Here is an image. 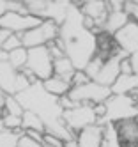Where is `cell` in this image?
<instances>
[{
    "label": "cell",
    "mask_w": 138,
    "mask_h": 147,
    "mask_svg": "<svg viewBox=\"0 0 138 147\" xmlns=\"http://www.w3.org/2000/svg\"><path fill=\"white\" fill-rule=\"evenodd\" d=\"M16 98L25 110H30L41 117V121L46 126V133L59 136L64 142L76 138L64 122V110L59 105V98L46 92L42 87V82L30 85L27 90L16 94Z\"/></svg>",
    "instance_id": "1"
},
{
    "label": "cell",
    "mask_w": 138,
    "mask_h": 147,
    "mask_svg": "<svg viewBox=\"0 0 138 147\" xmlns=\"http://www.w3.org/2000/svg\"><path fill=\"white\" fill-rule=\"evenodd\" d=\"M60 39L66 46V57L71 59L76 71H83L98 55V36L83 27L81 9L71 4L67 20L60 27Z\"/></svg>",
    "instance_id": "2"
},
{
    "label": "cell",
    "mask_w": 138,
    "mask_h": 147,
    "mask_svg": "<svg viewBox=\"0 0 138 147\" xmlns=\"http://www.w3.org/2000/svg\"><path fill=\"white\" fill-rule=\"evenodd\" d=\"M106 105V115L98 124L106 126V124H117L126 119H136L138 117V107L129 96H112Z\"/></svg>",
    "instance_id": "3"
},
{
    "label": "cell",
    "mask_w": 138,
    "mask_h": 147,
    "mask_svg": "<svg viewBox=\"0 0 138 147\" xmlns=\"http://www.w3.org/2000/svg\"><path fill=\"white\" fill-rule=\"evenodd\" d=\"M67 96L76 105H101L108 101L113 94L110 87H103L98 82H89L81 87H73Z\"/></svg>",
    "instance_id": "4"
},
{
    "label": "cell",
    "mask_w": 138,
    "mask_h": 147,
    "mask_svg": "<svg viewBox=\"0 0 138 147\" xmlns=\"http://www.w3.org/2000/svg\"><path fill=\"white\" fill-rule=\"evenodd\" d=\"M98 121L99 119L94 112V105H76L71 110H64V122L74 136L81 129L98 124Z\"/></svg>",
    "instance_id": "5"
},
{
    "label": "cell",
    "mask_w": 138,
    "mask_h": 147,
    "mask_svg": "<svg viewBox=\"0 0 138 147\" xmlns=\"http://www.w3.org/2000/svg\"><path fill=\"white\" fill-rule=\"evenodd\" d=\"M27 69L36 75L39 82H46L53 76V57L50 53L48 46H39L28 50Z\"/></svg>",
    "instance_id": "6"
},
{
    "label": "cell",
    "mask_w": 138,
    "mask_h": 147,
    "mask_svg": "<svg viewBox=\"0 0 138 147\" xmlns=\"http://www.w3.org/2000/svg\"><path fill=\"white\" fill-rule=\"evenodd\" d=\"M44 20L30 16V14H21V13H5L0 18V28H5L13 34H25L28 30L39 27Z\"/></svg>",
    "instance_id": "7"
},
{
    "label": "cell",
    "mask_w": 138,
    "mask_h": 147,
    "mask_svg": "<svg viewBox=\"0 0 138 147\" xmlns=\"http://www.w3.org/2000/svg\"><path fill=\"white\" fill-rule=\"evenodd\" d=\"M113 41L120 50L127 51L129 55L135 53L138 50V23L129 22L122 30H119V32L113 36Z\"/></svg>",
    "instance_id": "8"
},
{
    "label": "cell",
    "mask_w": 138,
    "mask_h": 147,
    "mask_svg": "<svg viewBox=\"0 0 138 147\" xmlns=\"http://www.w3.org/2000/svg\"><path fill=\"white\" fill-rule=\"evenodd\" d=\"M115 126V133L119 144L122 147H129V145H138V119H126L113 124Z\"/></svg>",
    "instance_id": "9"
},
{
    "label": "cell",
    "mask_w": 138,
    "mask_h": 147,
    "mask_svg": "<svg viewBox=\"0 0 138 147\" xmlns=\"http://www.w3.org/2000/svg\"><path fill=\"white\" fill-rule=\"evenodd\" d=\"M104 131H106V126H101V124H94L81 129L76 135L78 147H101L104 142Z\"/></svg>",
    "instance_id": "10"
},
{
    "label": "cell",
    "mask_w": 138,
    "mask_h": 147,
    "mask_svg": "<svg viewBox=\"0 0 138 147\" xmlns=\"http://www.w3.org/2000/svg\"><path fill=\"white\" fill-rule=\"evenodd\" d=\"M81 13L83 16H89L92 18L98 28H101L104 32V23L108 20V7H106V2H101V0H89V2H83L81 7Z\"/></svg>",
    "instance_id": "11"
},
{
    "label": "cell",
    "mask_w": 138,
    "mask_h": 147,
    "mask_svg": "<svg viewBox=\"0 0 138 147\" xmlns=\"http://www.w3.org/2000/svg\"><path fill=\"white\" fill-rule=\"evenodd\" d=\"M20 71H16L9 62H0V90L7 96H16V82Z\"/></svg>",
    "instance_id": "12"
},
{
    "label": "cell",
    "mask_w": 138,
    "mask_h": 147,
    "mask_svg": "<svg viewBox=\"0 0 138 147\" xmlns=\"http://www.w3.org/2000/svg\"><path fill=\"white\" fill-rule=\"evenodd\" d=\"M69 9H71V2H48L44 20H51L59 27H62L64 22L67 20Z\"/></svg>",
    "instance_id": "13"
},
{
    "label": "cell",
    "mask_w": 138,
    "mask_h": 147,
    "mask_svg": "<svg viewBox=\"0 0 138 147\" xmlns=\"http://www.w3.org/2000/svg\"><path fill=\"white\" fill-rule=\"evenodd\" d=\"M138 89V76L136 75H120L117 82L112 85L113 96H129V94Z\"/></svg>",
    "instance_id": "14"
},
{
    "label": "cell",
    "mask_w": 138,
    "mask_h": 147,
    "mask_svg": "<svg viewBox=\"0 0 138 147\" xmlns=\"http://www.w3.org/2000/svg\"><path fill=\"white\" fill-rule=\"evenodd\" d=\"M42 87H44L46 92H50L51 96H55V98L67 96V94L71 92V89H73V85L69 82H66L60 76H55V75H53L51 78H48L46 82H42Z\"/></svg>",
    "instance_id": "15"
},
{
    "label": "cell",
    "mask_w": 138,
    "mask_h": 147,
    "mask_svg": "<svg viewBox=\"0 0 138 147\" xmlns=\"http://www.w3.org/2000/svg\"><path fill=\"white\" fill-rule=\"evenodd\" d=\"M129 22H131V18H129V14H127L126 11L110 13L108 14V20H106V23H104V32L113 37L119 30H122Z\"/></svg>",
    "instance_id": "16"
},
{
    "label": "cell",
    "mask_w": 138,
    "mask_h": 147,
    "mask_svg": "<svg viewBox=\"0 0 138 147\" xmlns=\"http://www.w3.org/2000/svg\"><path fill=\"white\" fill-rule=\"evenodd\" d=\"M74 73H76V67H74V64L71 62L69 57H62L59 60H53V75L55 76H60L71 83Z\"/></svg>",
    "instance_id": "17"
},
{
    "label": "cell",
    "mask_w": 138,
    "mask_h": 147,
    "mask_svg": "<svg viewBox=\"0 0 138 147\" xmlns=\"http://www.w3.org/2000/svg\"><path fill=\"white\" fill-rule=\"evenodd\" d=\"M21 121H23V124H21V129H23V131L32 129V131H39V133H46V126H44V122H42L41 117H39L37 113H34V112L25 110Z\"/></svg>",
    "instance_id": "18"
},
{
    "label": "cell",
    "mask_w": 138,
    "mask_h": 147,
    "mask_svg": "<svg viewBox=\"0 0 138 147\" xmlns=\"http://www.w3.org/2000/svg\"><path fill=\"white\" fill-rule=\"evenodd\" d=\"M27 60H28V50L27 48H18L9 53V64L13 66L16 71H23L27 67Z\"/></svg>",
    "instance_id": "19"
},
{
    "label": "cell",
    "mask_w": 138,
    "mask_h": 147,
    "mask_svg": "<svg viewBox=\"0 0 138 147\" xmlns=\"http://www.w3.org/2000/svg\"><path fill=\"white\" fill-rule=\"evenodd\" d=\"M25 7H27V11H28L30 16H36V18L44 20L48 2H46V0H27Z\"/></svg>",
    "instance_id": "20"
},
{
    "label": "cell",
    "mask_w": 138,
    "mask_h": 147,
    "mask_svg": "<svg viewBox=\"0 0 138 147\" xmlns=\"http://www.w3.org/2000/svg\"><path fill=\"white\" fill-rule=\"evenodd\" d=\"M25 131H11V129H4L0 133V147H18L20 138Z\"/></svg>",
    "instance_id": "21"
},
{
    "label": "cell",
    "mask_w": 138,
    "mask_h": 147,
    "mask_svg": "<svg viewBox=\"0 0 138 147\" xmlns=\"http://www.w3.org/2000/svg\"><path fill=\"white\" fill-rule=\"evenodd\" d=\"M4 113L16 115V117H23L25 108L21 107V103L18 101L16 96H7V98H5V108H4Z\"/></svg>",
    "instance_id": "22"
},
{
    "label": "cell",
    "mask_w": 138,
    "mask_h": 147,
    "mask_svg": "<svg viewBox=\"0 0 138 147\" xmlns=\"http://www.w3.org/2000/svg\"><path fill=\"white\" fill-rule=\"evenodd\" d=\"M103 64H104V59H103V57H99V55H96V57L89 62V64H87V67H85L83 71L87 73V76L94 82L96 78H98V75H99V71H101Z\"/></svg>",
    "instance_id": "23"
},
{
    "label": "cell",
    "mask_w": 138,
    "mask_h": 147,
    "mask_svg": "<svg viewBox=\"0 0 138 147\" xmlns=\"http://www.w3.org/2000/svg\"><path fill=\"white\" fill-rule=\"evenodd\" d=\"M101 147H122L119 144V138H117L115 133V126L113 124H106V131H104V142Z\"/></svg>",
    "instance_id": "24"
},
{
    "label": "cell",
    "mask_w": 138,
    "mask_h": 147,
    "mask_svg": "<svg viewBox=\"0 0 138 147\" xmlns=\"http://www.w3.org/2000/svg\"><path fill=\"white\" fill-rule=\"evenodd\" d=\"M18 48H23V41H21V34H13L7 41H5V45L0 48V50H4L7 51V53H11V51H14Z\"/></svg>",
    "instance_id": "25"
},
{
    "label": "cell",
    "mask_w": 138,
    "mask_h": 147,
    "mask_svg": "<svg viewBox=\"0 0 138 147\" xmlns=\"http://www.w3.org/2000/svg\"><path fill=\"white\" fill-rule=\"evenodd\" d=\"M4 124H5V129H11V131H21V117H16V115H9V113H4Z\"/></svg>",
    "instance_id": "26"
},
{
    "label": "cell",
    "mask_w": 138,
    "mask_h": 147,
    "mask_svg": "<svg viewBox=\"0 0 138 147\" xmlns=\"http://www.w3.org/2000/svg\"><path fill=\"white\" fill-rule=\"evenodd\" d=\"M89 82H92V80L87 76V73L85 71H76L73 80H71V85L73 87H81V85H85V83H89Z\"/></svg>",
    "instance_id": "27"
},
{
    "label": "cell",
    "mask_w": 138,
    "mask_h": 147,
    "mask_svg": "<svg viewBox=\"0 0 138 147\" xmlns=\"http://www.w3.org/2000/svg\"><path fill=\"white\" fill-rule=\"evenodd\" d=\"M42 145H44V147H64V140L59 138V136H55V135L46 133L44 140H42Z\"/></svg>",
    "instance_id": "28"
},
{
    "label": "cell",
    "mask_w": 138,
    "mask_h": 147,
    "mask_svg": "<svg viewBox=\"0 0 138 147\" xmlns=\"http://www.w3.org/2000/svg\"><path fill=\"white\" fill-rule=\"evenodd\" d=\"M18 147H44V145L39 144V142H36V140H32L30 136H27V135L23 133V135H21V138H20Z\"/></svg>",
    "instance_id": "29"
},
{
    "label": "cell",
    "mask_w": 138,
    "mask_h": 147,
    "mask_svg": "<svg viewBox=\"0 0 138 147\" xmlns=\"http://www.w3.org/2000/svg\"><path fill=\"white\" fill-rule=\"evenodd\" d=\"M59 105L62 107V110H71V108L76 107V103H74L69 96H62V98H59Z\"/></svg>",
    "instance_id": "30"
},
{
    "label": "cell",
    "mask_w": 138,
    "mask_h": 147,
    "mask_svg": "<svg viewBox=\"0 0 138 147\" xmlns=\"http://www.w3.org/2000/svg\"><path fill=\"white\" fill-rule=\"evenodd\" d=\"M120 75H133V66H131L129 57L120 60Z\"/></svg>",
    "instance_id": "31"
},
{
    "label": "cell",
    "mask_w": 138,
    "mask_h": 147,
    "mask_svg": "<svg viewBox=\"0 0 138 147\" xmlns=\"http://www.w3.org/2000/svg\"><path fill=\"white\" fill-rule=\"evenodd\" d=\"M94 112H96V115H98L99 121L104 119V115H106V105H104V103H101V105H94ZM99 121H98V122H99Z\"/></svg>",
    "instance_id": "32"
},
{
    "label": "cell",
    "mask_w": 138,
    "mask_h": 147,
    "mask_svg": "<svg viewBox=\"0 0 138 147\" xmlns=\"http://www.w3.org/2000/svg\"><path fill=\"white\" fill-rule=\"evenodd\" d=\"M129 60H131V66H133V75L138 76V50L129 55Z\"/></svg>",
    "instance_id": "33"
},
{
    "label": "cell",
    "mask_w": 138,
    "mask_h": 147,
    "mask_svg": "<svg viewBox=\"0 0 138 147\" xmlns=\"http://www.w3.org/2000/svg\"><path fill=\"white\" fill-rule=\"evenodd\" d=\"M11 36H13V32H9V30H5V28H0V48L5 45V41H7Z\"/></svg>",
    "instance_id": "34"
},
{
    "label": "cell",
    "mask_w": 138,
    "mask_h": 147,
    "mask_svg": "<svg viewBox=\"0 0 138 147\" xmlns=\"http://www.w3.org/2000/svg\"><path fill=\"white\" fill-rule=\"evenodd\" d=\"M129 98H131V99L135 101V105L138 107V89H135V90H133V92L129 94Z\"/></svg>",
    "instance_id": "35"
},
{
    "label": "cell",
    "mask_w": 138,
    "mask_h": 147,
    "mask_svg": "<svg viewBox=\"0 0 138 147\" xmlns=\"http://www.w3.org/2000/svg\"><path fill=\"white\" fill-rule=\"evenodd\" d=\"M4 129H5V124H4V121H2V119H0V133H2Z\"/></svg>",
    "instance_id": "36"
},
{
    "label": "cell",
    "mask_w": 138,
    "mask_h": 147,
    "mask_svg": "<svg viewBox=\"0 0 138 147\" xmlns=\"http://www.w3.org/2000/svg\"><path fill=\"white\" fill-rule=\"evenodd\" d=\"M129 147H135V145H129Z\"/></svg>",
    "instance_id": "37"
},
{
    "label": "cell",
    "mask_w": 138,
    "mask_h": 147,
    "mask_svg": "<svg viewBox=\"0 0 138 147\" xmlns=\"http://www.w3.org/2000/svg\"><path fill=\"white\" fill-rule=\"evenodd\" d=\"M136 2H138V0H136Z\"/></svg>",
    "instance_id": "38"
},
{
    "label": "cell",
    "mask_w": 138,
    "mask_h": 147,
    "mask_svg": "<svg viewBox=\"0 0 138 147\" xmlns=\"http://www.w3.org/2000/svg\"><path fill=\"white\" fill-rule=\"evenodd\" d=\"M136 147H138V145H136Z\"/></svg>",
    "instance_id": "39"
},
{
    "label": "cell",
    "mask_w": 138,
    "mask_h": 147,
    "mask_svg": "<svg viewBox=\"0 0 138 147\" xmlns=\"http://www.w3.org/2000/svg\"><path fill=\"white\" fill-rule=\"evenodd\" d=\"M136 119H138V117H136Z\"/></svg>",
    "instance_id": "40"
}]
</instances>
